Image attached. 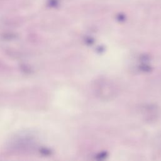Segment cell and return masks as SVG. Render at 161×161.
<instances>
[{
    "label": "cell",
    "mask_w": 161,
    "mask_h": 161,
    "mask_svg": "<svg viewBox=\"0 0 161 161\" xmlns=\"http://www.w3.org/2000/svg\"><path fill=\"white\" fill-rule=\"evenodd\" d=\"M59 4L58 0H48V5L52 7H56Z\"/></svg>",
    "instance_id": "obj_1"
}]
</instances>
